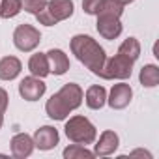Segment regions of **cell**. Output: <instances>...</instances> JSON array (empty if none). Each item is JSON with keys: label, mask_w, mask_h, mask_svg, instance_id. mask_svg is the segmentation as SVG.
Returning <instances> with one entry per match:
<instances>
[{"label": "cell", "mask_w": 159, "mask_h": 159, "mask_svg": "<svg viewBox=\"0 0 159 159\" xmlns=\"http://www.w3.org/2000/svg\"><path fill=\"white\" fill-rule=\"evenodd\" d=\"M124 13V6H120L118 2H114V0H103L101 4V10L98 15H109V17H122Z\"/></svg>", "instance_id": "obj_22"}, {"label": "cell", "mask_w": 159, "mask_h": 159, "mask_svg": "<svg viewBox=\"0 0 159 159\" xmlns=\"http://www.w3.org/2000/svg\"><path fill=\"white\" fill-rule=\"evenodd\" d=\"M114 2H118L120 6H127V4H131L133 0H114Z\"/></svg>", "instance_id": "obj_28"}, {"label": "cell", "mask_w": 159, "mask_h": 159, "mask_svg": "<svg viewBox=\"0 0 159 159\" xmlns=\"http://www.w3.org/2000/svg\"><path fill=\"white\" fill-rule=\"evenodd\" d=\"M6 109H8V94L4 88H0V111L4 112Z\"/></svg>", "instance_id": "obj_26"}, {"label": "cell", "mask_w": 159, "mask_h": 159, "mask_svg": "<svg viewBox=\"0 0 159 159\" xmlns=\"http://www.w3.org/2000/svg\"><path fill=\"white\" fill-rule=\"evenodd\" d=\"M28 69H30V73H32L34 77H39V79L47 77V75L51 73L47 54H45V52H36V54H32L30 60H28Z\"/></svg>", "instance_id": "obj_16"}, {"label": "cell", "mask_w": 159, "mask_h": 159, "mask_svg": "<svg viewBox=\"0 0 159 159\" xmlns=\"http://www.w3.org/2000/svg\"><path fill=\"white\" fill-rule=\"evenodd\" d=\"M45 111H47L49 118H52V120H66V118L69 116V112H71V111L66 107V103L58 98V94H54V96H51V98L47 99Z\"/></svg>", "instance_id": "obj_15"}, {"label": "cell", "mask_w": 159, "mask_h": 159, "mask_svg": "<svg viewBox=\"0 0 159 159\" xmlns=\"http://www.w3.org/2000/svg\"><path fill=\"white\" fill-rule=\"evenodd\" d=\"M131 98H133V90L129 84L125 83H120V84H114L109 98H107V103L111 105V109H125L129 103H131Z\"/></svg>", "instance_id": "obj_6"}, {"label": "cell", "mask_w": 159, "mask_h": 159, "mask_svg": "<svg viewBox=\"0 0 159 159\" xmlns=\"http://www.w3.org/2000/svg\"><path fill=\"white\" fill-rule=\"evenodd\" d=\"M96 153L94 152H90V150H86L83 144H71V146H67L66 150H64V157L66 159H92Z\"/></svg>", "instance_id": "obj_20"}, {"label": "cell", "mask_w": 159, "mask_h": 159, "mask_svg": "<svg viewBox=\"0 0 159 159\" xmlns=\"http://www.w3.org/2000/svg\"><path fill=\"white\" fill-rule=\"evenodd\" d=\"M118 52L124 54V56H127V58H131V60L135 62V60L140 56V43H139V39H137V38H127V39L120 45Z\"/></svg>", "instance_id": "obj_19"}, {"label": "cell", "mask_w": 159, "mask_h": 159, "mask_svg": "<svg viewBox=\"0 0 159 159\" xmlns=\"http://www.w3.org/2000/svg\"><path fill=\"white\" fill-rule=\"evenodd\" d=\"M139 81L142 86L146 88H153L159 84V67L155 64H146L142 66L140 73H139Z\"/></svg>", "instance_id": "obj_18"}, {"label": "cell", "mask_w": 159, "mask_h": 159, "mask_svg": "<svg viewBox=\"0 0 159 159\" xmlns=\"http://www.w3.org/2000/svg\"><path fill=\"white\" fill-rule=\"evenodd\" d=\"M39 41H41V34L32 25H19L15 28V32H13V43L23 52L34 51L39 45Z\"/></svg>", "instance_id": "obj_4"}, {"label": "cell", "mask_w": 159, "mask_h": 159, "mask_svg": "<svg viewBox=\"0 0 159 159\" xmlns=\"http://www.w3.org/2000/svg\"><path fill=\"white\" fill-rule=\"evenodd\" d=\"M47 90V84L41 81L39 77H25L23 81L19 83V94L23 99L26 101H38L39 98H43Z\"/></svg>", "instance_id": "obj_5"}, {"label": "cell", "mask_w": 159, "mask_h": 159, "mask_svg": "<svg viewBox=\"0 0 159 159\" xmlns=\"http://www.w3.org/2000/svg\"><path fill=\"white\" fill-rule=\"evenodd\" d=\"M71 52L77 56L79 62H83L94 75H101L107 54L103 51V47L92 39L90 36L84 34H77L71 38Z\"/></svg>", "instance_id": "obj_1"}, {"label": "cell", "mask_w": 159, "mask_h": 159, "mask_svg": "<svg viewBox=\"0 0 159 159\" xmlns=\"http://www.w3.org/2000/svg\"><path fill=\"white\" fill-rule=\"evenodd\" d=\"M58 98L66 103V107L69 109V111H75V109H79L81 107V103H83V88L79 86V84H75V83H67V84H64L58 92Z\"/></svg>", "instance_id": "obj_7"}, {"label": "cell", "mask_w": 159, "mask_h": 159, "mask_svg": "<svg viewBox=\"0 0 159 159\" xmlns=\"http://www.w3.org/2000/svg\"><path fill=\"white\" fill-rule=\"evenodd\" d=\"M47 54V60H49V69H51V73H54V75H64L67 69H69V58H67V54L64 52V51H60V49H51L49 52H45Z\"/></svg>", "instance_id": "obj_12"}, {"label": "cell", "mask_w": 159, "mask_h": 159, "mask_svg": "<svg viewBox=\"0 0 159 159\" xmlns=\"http://www.w3.org/2000/svg\"><path fill=\"white\" fill-rule=\"evenodd\" d=\"M98 32L105 39H116L122 34V23H120L118 17L98 15Z\"/></svg>", "instance_id": "obj_9"}, {"label": "cell", "mask_w": 159, "mask_h": 159, "mask_svg": "<svg viewBox=\"0 0 159 159\" xmlns=\"http://www.w3.org/2000/svg\"><path fill=\"white\" fill-rule=\"evenodd\" d=\"M21 10H23L21 0H2V4H0V17L11 19V17L19 15Z\"/></svg>", "instance_id": "obj_21"}, {"label": "cell", "mask_w": 159, "mask_h": 159, "mask_svg": "<svg viewBox=\"0 0 159 159\" xmlns=\"http://www.w3.org/2000/svg\"><path fill=\"white\" fill-rule=\"evenodd\" d=\"M133 60L124 56V54H114L112 58H107L105 60V66H103V71H101V79H120V81H124V79H129L131 73H133Z\"/></svg>", "instance_id": "obj_3"}, {"label": "cell", "mask_w": 159, "mask_h": 159, "mask_svg": "<svg viewBox=\"0 0 159 159\" xmlns=\"http://www.w3.org/2000/svg\"><path fill=\"white\" fill-rule=\"evenodd\" d=\"M86 99V105L94 111H99L105 103H107V90L99 84H94L86 90V96H83Z\"/></svg>", "instance_id": "obj_17"}, {"label": "cell", "mask_w": 159, "mask_h": 159, "mask_svg": "<svg viewBox=\"0 0 159 159\" xmlns=\"http://www.w3.org/2000/svg\"><path fill=\"white\" fill-rule=\"evenodd\" d=\"M129 155H131V157H133V155H144V157H152V153H148V152H144V150H135V152H131Z\"/></svg>", "instance_id": "obj_27"}, {"label": "cell", "mask_w": 159, "mask_h": 159, "mask_svg": "<svg viewBox=\"0 0 159 159\" xmlns=\"http://www.w3.org/2000/svg\"><path fill=\"white\" fill-rule=\"evenodd\" d=\"M101 4L103 0H83V10L88 15H98L101 10Z\"/></svg>", "instance_id": "obj_24"}, {"label": "cell", "mask_w": 159, "mask_h": 159, "mask_svg": "<svg viewBox=\"0 0 159 159\" xmlns=\"http://www.w3.org/2000/svg\"><path fill=\"white\" fill-rule=\"evenodd\" d=\"M64 129H66V135H67V139L71 142L84 144V146L92 144L96 140V135H98L96 125L88 118H84V116H73V118H69L66 122Z\"/></svg>", "instance_id": "obj_2"}, {"label": "cell", "mask_w": 159, "mask_h": 159, "mask_svg": "<svg viewBox=\"0 0 159 159\" xmlns=\"http://www.w3.org/2000/svg\"><path fill=\"white\" fill-rule=\"evenodd\" d=\"M32 139H34V146L36 148H39V150H52L58 144L60 135H58V131L52 125H43V127H39L34 133Z\"/></svg>", "instance_id": "obj_8"}, {"label": "cell", "mask_w": 159, "mask_h": 159, "mask_svg": "<svg viewBox=\"0 0 159 159\" xmlns=\"http://www.w3.org/2000/svg\"><path fill=\"white\" fill-rule=\"evenodd\" d=\"M118 144H120V139H118V135L114 131H103L98 144H96L94 153L96 155H111V153L116 152Z\"/></svg>", "instance_id": "obj_13"}, {"label": "cell", "mask_w": 159, "mask_h": 159, "mask_svg": "<svg viewBox=\"0 0 159 159\" xmlns=\"http://www.w3.org/2000/svg\"><path fill=\"white\" fill-rule=\"evenodd\" d=\"M36 19H38V23H39V25H45V26H54V25H58V23L51 17V13H49L45 8H43L39 13H36Z\"/></svg>", "instance_id": "obj_25"}, {"label": "cell", "mask_w": 159, "mask_h": 159, "mask_svg": "<svg viewBox=\"0 0 159 159\" xmlns=\"http://www.w3.org/2000/svg\"><path fill=\"white\" fill-rule=\"evenodd\" d=\"M21 4H23V10L36 15L39 13L45 6H47V0H21Z\"/></svg>", "instance_id": "obj_23"}, {"label": "cell", "mask_w": 159, "mask_h": 159, "mask_svg": "<svg viewBox=\"0 0 159 159\" xmlns=\"http://www.w3.org/2000/svg\"><path fill=\"white\" fill-rule=\"evenodd\" d=\"M2 124H4V112L0 111V129H2Z\"/></svg>", "instance_id": "obj_29"}, {"label": "cell", "mask_w": 159, "mask_h": 159, "mask_svg": "<svg viewBox=\"0 0 159 159\" xmlns=\"http://www.w3.org/2000/svg\"><path fill=\"white\" fill-rule=\"evenodd\" d=\"M23 64L15 56H4L0 60V79L2 81H13V79L21 73Z\"/></svg>", "instance_id": "obj_14"}, {"label": "cell", "mask_w": 159, "mask_h": 159, "mask_svg": "<svg viewBox=\"0 0 159 159\" xmlns=\"http://www.w3.org/2000/svg\"><path fill=\"white\" fill-rule=\"evenodd\" d=\"M11 153L15 155V157H19V159H25V157H28L32 152H34V139L30 137V135H26V133H17L13 139H11Z\"/></svg>", "instance_id": "obj_11"}, {"label": "cell", "mask_w": 159, "mask_h": 159, "mask_svg": "<svg viewBox=\"0 0 159 159\" xmlns=\"http://www.w3.org/2000/svg\"><path fill=\"white\" fill-rule=\"evenodd\" d=\"M45 10L56 23L66 21L73 15V0H47Z\"/></svg>", "instance_id": "obj_10"}]
</instances>
